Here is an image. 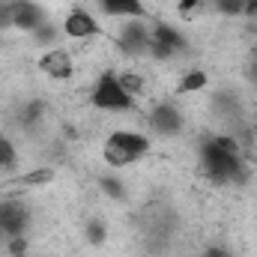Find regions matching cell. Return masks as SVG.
<instances>
[{
    "instance_id": "1",
    "label": "cell",
    "mask_w": 257,
    "mask_h": 257,
    "mask_svg": "<svg viewBox=\"0 0 257 257\" xmlns=\"http://www.w3.org/2000/svg\"><path fill=\"white\" fill-rule=\"evenodd\" d=\"M200 168H203V177L218 186L242 183L245 180V156H242L239 141L224 132L209 135L200 144Z\"/></svg>"
},
{
    "instance_id": "2",
    "label": "cell",
    "mask_w": 257,
    "mask_h": 257,
    "mask_svg": "<svg viewBox=\"0 0 257 257\" xmlns=\"http://www.w3.org/2000/svg\"><path fill=\"white\" fill-rule=\"evenodd\" d=\"M150 138L144 132H135V128H114L108 138H105V147H102V156H105V165L111 168H128L135 162H141L147 153H150Z\"/></svg>"
},
{
    "instance_id": "3",
    "label": "cell",
    "mask_w": 257,
    "mask_h": 257,
    "mask_svg": "<svg viewBox=\"0 0 257 257\" xmlns=\"http://www.w3.org/2000/svg\"><path fill=\"white\" fill-rule=\"evenodd\" d=\"M90 105L105 111V114H128L138 108V99L128 93L120 81L117 72H105L99 75V81L93 84V93H90Z\"/></svg>"
},
{
    "instance_id": "4",
    "label": "cell",
    "mask_w": 257,
    "mask_h": 257,
    "mask_svg": "<svg viewBox=\"0 0 257 257\" xmlns=\"http://www.w3.org/2000/svg\"><path fill=\"white\" fill-rule=\"evenodd\" d=\"M150 36L153 39H150L147 57H153V60H174V57H180V54L189 51L186 33L180 27L168 24V21H153L150 24Z\"/></svg>"
},
{
    "instance_id": "5",
    "label": "cell",
    "mask_w": 257,
    "mask_h": 257,
    "mask_svg": "<svg viewBox=\"0 0 257 257\" xmlns=\"http://www.w3.org/2000/svg\"><path fill=\"white\" fill-rule=\"evenodd\" d=\"M150 24L144 18H128L123 21L120 33H117V48L126 54V57H147L150 51Z\"/></svg>"
},
{
    "instance_id": "6",
    "label": "cell",
    "mask_w": 257,
    "mask_h": 257,
    "mask_svg": "<svg viewBox=\"0 0 257 257\" xmlns=\"http://www.w3.org/2000/svg\"><path fill=\"white\" fill-rule=\"evenodd\" d=\"M150 128H153L156 135H162V138H177V135L186 128V117H183V111H180L177 105L159 102V105H153V111H150Z\"/></svg>"
},
{
    "instance_id": "7",
    "label": "cell",
    "mask_w": 257,
    "mask_h": 257,
    "mask_svg": "<svg viewBox=\"0 0 257 257\" xmlns=\"http://www.w3.org/2000/svg\"><path fill=\"white\" fill-rule=\"evenodd\" d=\"M30 227V212L21 200H0V233L3 239L9 236H27Z\"/></svg>"
},
{
    "instance_id": "8",
    "label": "cell",
    "mask_w": 257,
    "mask_h": 257,
    "mask_svg": "<svg viewBox=\"0 0 257 257\" xmlns=\"http://www.w3.org/2000/svg\"><path fill=\"white\" fill-rule=\"evenodd\" d=\"M48 21L45 9L33 0H12V30H24V33H36L42 24Z\"/></svg>"
},
{
    "instance_id": "9",
    "label": "cell",
    "mask_w": 257,
    "mask_h": 257,
    "mask_svg": "<svg viewBox=\"0 0 257 257\" xmlns=\"http://www.w3.org/2000/svg\"><path fill=\"white\" fill-rule=\"evenodd\" d=\"M39 69L51 78V81H69L75 75V60L66 48H48L39 57Z\"/></svg>"
},
{
    "instance_id": "10",
    "label": "cell",
    "mask_w": 257,
    "mask_h": 257,
    "mask_svg": "<svg viewBox=\"0 0 257 257\" xmlns=\"http://www.w3.org/2000/svg\"><path fill=\"white\" fill-rule=\"evenodd\" d=\"M63 36L69 39H93V36H99V21L87 12V9H72L69 15L63 18Z\"/></svg>"
},
{
    "instance_id": "11",
    "label": "cell",
    "mask_w": 257,
    "mask_h": 257,
    "mask_svg": "<svg viewBox=\"0 0 257 257\" xmlns=\"http://www.w3.org/2000/svg\"><path fill=\"white\" fill-rule=\"evenodd\" d=\"M96 3L111 18H123V21H128V18H147V9H144L141 0H96Z\"/></svg>"
},
{
    "instance_id": "12",
    "label": "cell",
    "mask_w": 257,
    "mask_h": 257,
    "mask_svg": "<svg viewBox=\"0 0 257 257\" xmlns=\"http://www.w3.org/2000/svg\"><path fill=\"white\" fill-rule=\"evenodd\" d=\"M206 84H209V75L203 69H192V72H186L180 78L177 93H200V90H206Z\"/></svg>"
},
{
    "instance_id": "13",
    "label": "cell",
    "mask_w": 257,
    "mask_h": 257,
    "mask_svg": "<svg viewBox=\"0 0 257 257\" xmlns=\"http://www.w3.org/2000/svg\"><path fill=\"white\" fill-rule=\"evenodd\" d=\"M18 162V147L9 135H0V171H12Z\"/></svg>"
},
{
    "instance_id": "14",
    "label": "cell",
    "mask_w": 257,
    "mask_h": 257,
    "mask_svg": "<svg viewBox=\"0 0 257 257\" xmlns=\"http://www.w3.org/2000/svg\"><path fill=\"white\" fill-rule=\"evenodd\" d=\"M84 236H87V242H90L93 248H99V245L108 242V227H105L102 221H87V224H84Z\"/></svg>"
},
{
    "instance_id": "15",
    "label": "cell",
    "mask_w": 257,
    "mask_h": 257,
    "mask_svg": "<svg viewBox=\"0 0 257 257\" xmlns=\"http://www.w3.org/2000/svg\"><path fill=\"white\" fill-rule=\"evenodd\" d=\"M42 114H45V105H42V102H27V105L21 108V117H18V120H21L24 128H33L42 120Z\"/></svg>"
},
{
    "instance_id": "16",
    "label": "cell",
    "mask_w": 257,
    "mask_h": 257,
    "mask_svg": "<svg viewBox=\"0 0 257 257\" xmlns=\"http://www.w3.org/2000/svg\"><path fill=\"white\" fill-rule=\"evenodd\" d=\"M99 186H102V192L108 194L111 200H123V197H126V186H123V180H120V177H114V174L102 177V180H99Z\"/></svg>"
},
{
    "instance_id": "17",
    "label": "cell",
    "mask_w": 257,
    "mask_h": 257,
    "mask_svg": "<svg viewBox=\"0 0 257 257\" xmlns=\"http://www.w3.org/2000/svg\"><path fill=\"white\" fill-rule=\"evenodd\" d=\"M51 180H54V171H51V168H36V171H30V174L21 177L24 186H45V183H51Z\"/></svg>"
},
{
    "instance_id": "18",
    "label": "cell",
    "mask_w": 257,
    "mask_h": 257,
    "mask_svg": "<svg viewBox=\"0 0 257 257\" xmlns=\"http://www.w3.org/2000/svg\"><path fill=\"white\" fill-rule=\"evenodd\" d=\"M117 75H120L123 87H126V90L132 93V96H135V99H138V96L144 93V78H141L138 72H117Z\"/></svg>"
},
{
    "instance_id": "19",
    "label": "cell",
    "mask_w": 257,
    "mask_h": 257,
    "mask_svg": "<svg viewBox=\"0 0 257 257\" xmlns=\"http://www.w3.org/2000/svg\"><path fill=\"white\" fill-rule=\"evenodd\" d=\"M212 6H215L221 15H227V18H233V15H242V12H245V0H212Z\"/></svg>"
},
{
    "instance_id": "20",
    "label": "cell",
    "mask_w": 257,
    "mask_h": 257,
    "mask_svg": "<svg viewBox=\"0 0 257 257\" xmlns=\"http://www.w3.org/2000/svg\"><path fill=\"white\" fill-rule=\"evenodd\" d=\"M30 36H33L36 42H42V45H54V42H57V27H54L51 21H45V24H42L36 33H30Z\"/></svg>"
},
{
    "instance_id": "21",
    "label": "cell",
    "mask_w": 257,
    "mask_h": 257,
    "mask_svg": "<svg viewBox=\"0 0 257 257\" xmlns=\"http://www.w3.org/2000/svg\"><path fill=\"white\" fill-rule=\"evenodd\" d=\"M6 251H9V257H24L27 254V236H9Z\"/></svg>"
},
{
    "instance_id": "22",
    "label": "cell",
    "mask_w": 257,
    "mask_h": 257,
    "mask_svg": "<svg viewBox=\"0 0 257 257\" xmlns=\"http://www.w3.org/2000/svg\"><path fill=\"white\" fill-rule=\"evenodd\" d=\"M0 30H12V0H0Z\"/></svg>"
},
{
    "instance_id": "23",
    "label": "cell",
    "mask_w": 257,
    "mask_h": 257,
    "mask_svg": "<svg viewBox=\"0 0 257 257\" xmlns=\"http://www.w3.org/2000/svg\"><path fill=\"white\" fill-rule=\"evenodd\" d=\"M200 6H203V0H180L177 9H180V15H192L194 9H200Z\"/></svg>"
},
{
    "instance_id": "24",
    "label": "cell",
    "mask_w": 257,
    "mask_h": 257,
    "mask_svg": "<svg viewBox=\"0 0 257 257\" xmlns=\"http://www.w3.org/2000/svg\"><path fill=\"white\" fill-rule=\"evenodd\" d=\"M248 21H257V0H245V12H242Z\"/></svg>"
},
{
    "instance_id": "25",
    "label": "cell",
    "mask_w": 257,
    "mask_h": 257,
    "mask_svg": "<svg viewBox=\"0 0 257 257\" xmlns=\"http://www.w3.org/2000/svg\"><path fill=\"white\" fill-rule=\"evenodd\" d=\"M227 254H230L227 248H221V245H212V248H206L200 257H227Z\"/></svg>"
},
{
    "instance_id": "26",
    "label": "cell",
    "mask_w": 257,
    "mask_h": 257,
    "mask_svg": "<svg viewBox=\"0 0 257 257\" xmlns=\"http://www.w3.org/2000/svg\"><path fill=\"white\" fill-rule=\"evenodd\" d=\"M248 78H251V87H254V93H257V54L251 57V66H248Z\"/></svg>"
},
{
    "instance_id": "27",
    "label": "cell",
    "mask_w": 257,
    "mask_h": 257,
    "mask_svg": "<svg viewBox=\"0 0 257 257\" xmlns=\"http://www.w3.org/2000/svg\"><path fill=\"white\" fill-rule=\"evenodd\" d=\"M227 257H233V254H227Z\"/></svg>"
}]
</instances>
